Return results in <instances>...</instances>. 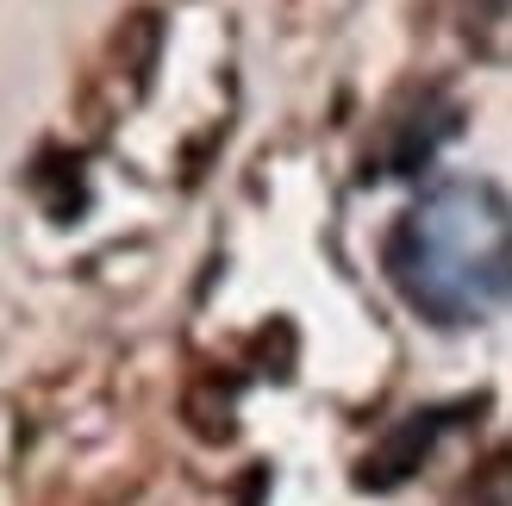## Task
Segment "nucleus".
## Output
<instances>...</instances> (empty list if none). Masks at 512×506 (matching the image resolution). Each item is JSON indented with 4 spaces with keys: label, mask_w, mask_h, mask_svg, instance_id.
<instances>
[{
    "label": "nucleus",
    "mask_w": 512,
    "mask_h": 506,
    "mask_svg": "<svg viewBox=\"0 0 512 506\" xmlns=\"http://www.w3.org/2000/svg\"><path fill=\"white\" fill-rule=\"evenodd\" d=\"M388 275L431 325L512 307V200L494 182H438L388 232Z\"/></svg>",
    "instance_id": "nucleus-1"
}]
</instances>
